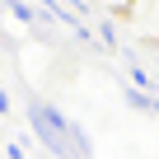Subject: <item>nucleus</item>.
<instances>
[{
	"label": "nucleus",
	"instance_id": "2",
	"mask_svg": "<svg viewBox=\"0 0 159 159\" xmlns=\"http://www.w3.org/2000/svg\"><path fill=\"white\" fill-rule=\"evenodd\" d=\"M150 108H154V112H159V103H150Z\"/></svg>",
	"mask_w": 159,
	"mask_h": 159
},
{
	"label": "nucleus",
	"instance_id": "1",
	"mask_svg": "<svg viewBox=\"0 0 159 159\" xmlns=\"http://www.w3.org/2000/svg\"><path fill=\"white\" fill-rule=\"evenodd\" d=\"M38 5H42V10H47V14H52V19H61V24H66V28H75V33H80V38H84V24H80V19H70V14H66V10H61V0H38Z\"/></svg>",
	"mask_w": 159,
	"mask_h": 159
}]
</instances>
